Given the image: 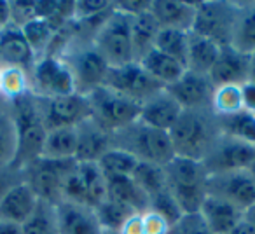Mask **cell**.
Here are the masks:
<instances>
[{
  "mask_svg": "<svg viewBox=\"0 0 255 234\" xmlns=\"http://www.w3.org/2000/svg\"><path fill=\"white\" fill-rule=\"evenodd\" d=\"M168 135L173 143L175 156L203 161L222 133L212 109H192L182 110Z\"/></svg>",
  "mask_w": 255,
  "mask_h": 234,
  "instance_id": "obj_1",
  "label": "cell"
},
{
  "mask_svg": "<svg viewBox=\"0 0 255 234\" xmlns=\"http://www.w3.org/2000/svg\"><path fill=\"white\" fill-rule=\"evenodd\" d=\"M114 149L124 150L138 163L164 166L175 157L173 143L168 131H161L152 126L136 121L119 131L112 133Z\"/></svg>",
  "mask_w": 255,
  "mask_h": 234,
  "instance_id": "obj_2",
  "label": "cell"
},
{
  "mask_svg": "<svg viewBox=\"0 0 255 234\" xmlns=\"http://www.w3.org/2000/svg\"><path fill=\"white\" fill-rule=\"evenodd\" d=\"M166 189L182 213H198L206 198V178L208 171L201 161L175 156L163 166Z\"/></svg>",
  "mask_w": 255,
  "mask_h": 234,
  "instance_id": "obj_3",
  "label": "cell"
},
{
  "mask_svg": "<svg viewBox=\"0 0 255 234\" xmlns=\"http://www.w3.org/2000/svg\"><path fill=\"white\" fill-rule=\"evenodd\" d=\"M11 114L16 126V138H18L14 164L19 168H25L26 164L35 161L42 154L47 128L42 121V116H40L37 96L32 93L12 102Z\"/></svg>",
  "mask_w": 255,
  "mask_h": 234,
  "instance_id": "obj_4",
  "label": "cell"
},
{
  "mask_svg": "<svg viewBox=\"0 0 255 234\" xmlns=\"http://www.w3.org/2000/svg\"><path fill=\"white\" fill-rule=\"evenodd\" d=\"M58 56L70 68L77 93L88 96L93 89L103 86L110 67L98 53L93 40L77 39L74 32L70 42L63 47V51Z\"/></svg>",
  "mask_w": 255,
  "mask_h": 234,
  "instance_id": "obj_5",
  "label": "cell"
},
{
  "mask_svg": "<svg viewBox=\"0 0 255 234\" xmlns=\"http://www.w3.org/2000/svg\"><path fill=\"white\" fill-rule=\"evenodd\" d=\"M88 100L91 107V119L110 133H116L138 121L142 103L107 86L93 89L88 95Z\"/></svg>",
  "mask_w": 255,
  "mask_h": 234,
  "instance_id": "obj_6",
  "label": "cell"
},
{
  "mask_svg": "<svg viewBox=\"0 0 255 234\" xmlns=\"http://www.w3.org/2000/svg\"><path fill=\"white\" fill-rule=\"evenodd\" d=\"M93 44L109 63V67H121L136 61L131 40V16L114 11L96 32Z\"/></svg>",
  "mask_w": 255,
  "mask_h": 234,
  "instance_id": "obj_7",
  "label": "cell"
},
{
  "mask_svg": "<svg viewBox=\"0 0 255 234\" xmlns=\"http://www.w3.org/2000/svg\"><path fill=\"white\" fill-rule=\"evenodd\" d=\"M196 16L192 33L210 39L219 46H227L233 40L238 2L229 0H201L194 2Z\"/></svg>",
  "mask_w": 255,
  "mask_h": 234,
  "instance_id": "obj_8",
  "label": "cell"
},
{
  "mask_svg": "<svg viewBox=\"0 0 255 234\" xmlns=\"http://www.w3.org/2000/svg\"><path fill=\"white\" fill-rule=\"evenodd\" d=\"M75 164H77L75 159L60 161L40 156L23 168V178H25V184L35 192V196L40 201L56 205L61 201L65 178L74 170Z\"/></svg>",
  "mask_w": 255,
  "mask_h": 234,
  "instance_id": "obj_9",
  "label": "cell"
},
{
  "mask_svg": "<svg viewBox=\"0 0 255 234\" xmlns=\"http://www.w3.org/2000/svg\"><path fill=\"white\" fill-rule=\"evenodd\" d=\"M30 88L32 95L39 98H54L77 93L70 68L56 54H42L37 58L30 70Z\"/></svg>",
  "mask_w": 255,
  "mask_h": 234,
  "instance_id": "obj_10",
  "label": "cell"
},
{
  "mask_svg": "<svg viewBox=\"0 0 255 234\" xmlns=\"http://www.w3.org/2000/svg\"><path fill=\"white\" fill-rule=\"evenodd\" d=\"M40 116L47 129L54 128H75L91 117V107L86 95L72 93V95L54 96V98H39Z\"/></svg>",
  "mask_w": 255,
  "mask_h": 234,
  "instance_id": "obj_11",
  "label": "cell"
},
{
  "mask_svg": "<svg viewBox=\"0 0 255 234\" xmlns=\"http://www.w3.org/2000/svg\"><path fill=\"white\" fill-rule=\"evenodd\" d=\"M206 196H213L247 212L255 205V182L247 170L212 173L206 178Z\"/></svg>",
  "mask_w": 255,
  "mask_h": 234,
  "instance_id": "obj_12",
  "label": "cell"
},
{
  "mask_svg": "<svg viewBox=\"0 0 255 234\" xmlns=\"http://www.w3.org/2000/svg\"><path fill=\"white\" fill-rule=\"evenodd\" d=\"M103 86L128 96V98L135 100L138 103H143L154 96L157 91L163 89L159 82H156L138 61L133 63L121 65V67H110L107 72V77Z\"/></svg>",
  "mask_w": 255,
  "mask_h": 234,
  "instance_id": "obj_13",
  "label": "cell"
},
{
  "mask_svg": "<svg viewBox=\"0 0 255 234\" xmlns=\"http://www.w3.org/2000/svg\"><path fill=\"white\" fill-rule=\"evenodd\" d=\"M255 161V145L245 143L241 140L220 135L210 152L201 161L208 175L224 173V171L247 170Z\"/></svg>",
  "mask_w": 255,
  "mask_h": 234,
  "instance_id": "obj_14",
  "label": "cell"
},
{
  "mask_svg": "<svg viewBox=\"0 0 255 234\" xmlns=\"http://www.w3.org/2000/svg\"><path fill=\"white\" fill-rule=\"evenodd\" d=\"M252 54L241 53L234 46H220L219 56L208 77L215 88L219 86H243L250 81Z\"/></svg>",
  "mask_w": 255,
  "mask_h": 234,
  "instance_id": "obj_15",
  "label": "cell"
},
{
  "mask_svg": "<svg viewBox=\"0 0 255 234\" xmlns=\"http://www.w3.org/2000/svg\"><path fill=\"white\" fill-rule=\"evenodd\" d=\"M175 100L182 110L192 109H212V98L215 86L210 81L208 75L196 74V72L185 70L178 81L171 86L164 88Z\"/></svg>",
  "mask_w": 255,
  "mask_h": 234,
  "instance_id": "obj_16",
  "label": "cell"
},
{
  "mask_svg": "<svg viewBox=\"0 0 255 234\" xmlns=\"http://www.w3.org/2000/svg\"><path fill=\"white\" fill-rule=\"evenodd\" d=\"M56 217L60 234H103V227L91 206L61 199L56 203Z\"/></svg>",
  "mask_w": 255,
  "mask_h": 234,
  "instance_id": "obj_17",
  "label": "cell"
},
{
  "mask_svg": "<svg viewBox=\"0 0 255 234\" xmlns=\"http://www.w3.org/2000/svg\"><path fill=\"white\" fill-rule=\"evenodd\" d=\"M77 131V163H98L110 149H112V133L95 122L89 117L88 121L75 126Z\"/></svg>",
  "mask_w": 255,
  "mask_h": 234,
  "instance_id": "obj_18",
  "label": "cell"
},
{
  "mask_svg": "<svg viewBox=\"0 0 255 234\" xmlns=\"http://www.w3.org/2000/svg\"><path fill=\"white\" fill-rule=\"evenodd\" d=\"M180 114L182 107L163 88L161 91H157L156 95L142 103L138 121L156 129H161V131H170L177 122V119L180 117Z\"/></svg>",
  "mask_w": 255,
  "mask_h": 234,
  "instance_id": "obj_19",
  "label": "cell"
},
{
  "mask_svg": "<svg viewBox=\"0 0 255 234\" xmlns=\"http://www.w3.org/2000/svg\"><path fill=\"white\" fill-rule=\"evenodd\" d=\"M35 60V51L32 49L25 33L18 25L12 23L0 32V65L19 67L30 74Z\"/></svg>",
  "mask_w": 255,
  "mask_h": 234,
  "instance_id": "obj_20",
  "label": "cell"
},
{
  "mask_svg": "<svg viewBox=\"0 0 255 234\" xmlns=\"http://www.w3.org/2000/svg\"><path fill=\"white\" fill-rule=\"evenodd\" d=\"M150 14L157 21L159 28H173L191 32L194 23V2L184 0H150Z\"/></svg>",
  "mask_w": 255,
  "mask_h": 234,
  "instance_id": "obj_21",
  "label": "cell"
},
{
  "mask_svg": "<svg viewBox=\"0 0 255 234\" xmlns=\"http://www.w3.org/2000/svg\"><path fill=\"white\" fill-rule=\"evenodd\" d=\"M199 215L212 234H231L245 219V213L236 206L213 196H206L199 208Z\"/></svg>",
  "mask_w": 255,
  "mask_h": 234,
  "instance_id": "obj_22",
  "label": "cell"
},
{
  "mask_svg": "<svg viewBox=\"0 0 255 234\" xmlns=\"http://www.w3.org/2000/svg\"><path fill=\"white\" fill-rule=\"evenodd\" d=\"M37 203L39 198L35 196V192L25 182H21L0 198V220L21 226L32 215Z\"/></svg>",
  "mask_w": 255,
  "mask_h": 234,
  "instance_id": "obj_23",
  "label": "cell"
},
{
  "mask_svg": "<svg viewBox=\"0 0 255 234\" xmlns=\"http://www.w3.org/2000/svg\"><path fill=\"white\" fill-rule=\"evenodd\" d=\"M138 63L142 65V68L154 79L156 82H159L163 88L171 86L175 81L182 77V74L185 72V67L182 63H178L177 60H173L168 54L161 53L157 49H150L147 54H143L138 60Z\"/></svg>",
  "mask_w": 255,
  "mask_h": 234,
  "instance_id": "obj_24",
  "label": "cell"
},
{
  "mask_svg": "<svg viewBox=\"0 0 255 234\" xmlns=\"http://www.w3.org/2000/svg\"><path fill=\"white\" fill-rule=\"evenodd\" d=\"M107 198L131 208L135 213H143L149 210V198L131 177L107 178Z\"/></svg>",
  "mask_w": 255,
  "mask_h": 234,
  "instance_id": "obj_25",
  "label": "cell"
},
{
  "mask_svg": "<svg viewBox=\"0 0 255 234\" xmlns=\"http://www.w3.org/2000/svg\"><path fill=\"white\" fill-rule=\"evenodd\" d=\"M231 46L240 49L241 53L255 54V0L238 2Z\"/></svg>",
  "mask_w": 255,
  "mask_h": 234,
  "instance_id": "obj_26",
  "label": "cell"
},
{
  "mask_svg": "<svg viewBox=\"0 0 255 234\" xmlns=\"http://www.w3.org/2000/svg\"><path fill=\"white\" fill-rule=\"evenodd\" d=\"M220 46L205 39L196 33H189V47H187V61H185V70L196 72V74L208 75L219 56Z\"/></svg>",
  "mask_w": 255,
  "mask_h": 234,
  "instance_id": "obj_27",
  "label": "cell"
},
{
  "mask_svg": "<svg viewBox=\"0 0 255 234\" xmlns=\"http://www.w3.org/2000/svg\"><path fill=\"white\" fill-rule=\"evenodd\" d=\"M77 150V131L75 128H54L47 129L42 147V157L47 159H75Z\"/></svg>",
  "mask_w": 255,
  "mask_h": 234,
  "instance_id": "obj_28",
  "label": "cell"
},
{
  "mask_svg": "<svg viewBox=\"0 0 255 234\" xmlns=\"http://www.w3.org/2000/svg\"><path fill=\"white\" fill-rule=\"evenodd\" d=\"M77 173L84 189L86 205L96 208L107 199V178L96 163H77Z\"/></svg>",
  "mask_w": 255,
  "mask_h": 234,
  "instance_id": "obj_29",
  "label": "cell"
},
{
  "mask_svg": "<svg viewBox=\"0 0 255 234\" xmlns=\"http://www.w3.org/2000/svg\"><path fill=\"white\" fill-rule=\"evenodd\" d=\"M220 133L231 138L241 140L245 143L255 145V114L250 110H240L231 116L217 117Z\"/></svg>",
  "mask_w": 255,
  "mask_h": 234,
  "instance_id": "obj_30",
  "label": "cell"
},
{
  "mask_svg": "<svg viewBox=\"0 0 255 234\" xmlns=\"http://www.w3.org/2000/svg\"><path fill=\"white\" fill-rule=\"evenodd\" d=\"M157 32H159V25L150 14V11L142 12L138 16L131 18V40H133V49H135L136 61L147 54L150 49H154V42H156Z\"/></svg>",
  "mask_w": 255,
  "mask_h": 234,
  "instance_id": "obj_31",
  "label": "cell"
},
{
  "mask_svg": "<svg viewBox=\"0 0 255 234\" xmlns=\"http://www.w3.org/2000/svg\"><path fill=\"white\" fill-rule=\"evenodd\" d=\"M28 93H32L28 72L12 65H0V96L5 102L12 103Z\"/></svg>",
  "mask_w": 255,
  "mask_h": 234,
  "instance_id": "obj_32",
  "label": "cell"
},
{
  "mask_svg": "<svg viewBox=\"0 0 255 234\" xmlns=\"http://www.w3.org/2000/svg\"><path fill=\"white\" fill-rule=\"evenodd\" d=\"M21 234H60L56 205L39 199L32 215L21 224Z\"/></svg>",
  "mask_w": 255,
  "mask_h": 234,
  "instance_id": "obj_33",
  "label": "cell"
},
{
  "mask_svg": "<svg viewBox=\"0 0 255 234\" xmlns=\"http://www.w3.org/2000/svg\"><path fill=\"white\" fill-rule=\"evenodd\" d=\"M189 33L184 30H173V28H159L154 42V49L168 54L178 63L185 67L187 61V47H189Z\"/></svg>",
  "mask_w": 255,
  "mask_h": 234,
  "instance_id": "obj_34",
  "label": "cell"
},
{
  "mask_svg": "<svg viewBox=\"0 0 255 234\" xmlns=\"http://www.w3.org/2000/svg\"><path fill=\"white\" fill-rule=\"evenodd\" d=\"M18 138H16V126L11 114V105L0 112V168L14 164Z\"/></svg>",
  "mask_w": 255,
  "mask_h": 234,
  "instance_id": "obj_35",
  "label": "cell"
},
{
  "mask_svg": "<svg viewBox=\"0 0 255 234\" xmlns=\"http://www.w3.org/2000/svg\"><path fill=\"white\" fill-rule=\"evenodd\" d=\"M131 178L136 182V185L145 192L149 199L166 189L164 170H163V166H157V164L138 163L135 171H133Z\"/></svg>",
  "mask_w": 255,
  "mask_h": 234,
  "instance_id": "obj_36",
  "label": "cell"
},
{
  "mask_svg": "<svg viewBox=\"0 0 255 234\" xmlns=\"http://www.w3.org/2000/svg\"><path fill=\"white\" fill-rule=\"evenodd\" d=\"M96 164L100 166L102 173L105 175V178L131 177L136 164H138V161L129 156V154H126L124 150L114 149L112 147Z\"/></svg>",
  "mask_w": 255,
  "mask_h": 234,
  "instance_id": "obj_37",
  "label": "cell"
},
{
  "mask_svg": "<svg viewBox=\"0 0 255 234\" xmlns=\"http://www.w3.org/2000/svg\"><path fill=\"white\" fill-rule=\"evenodd\" d=\"M25 33L26 40L32 46V49L35 51L37 58L46 54L51 47V42H53L54 35H56V30L46 21V19L35 18L32 21L25 23L23 26H19Z\"/></svg>",
  "mask_w": 255,
  "mask_h": 234,
  "instance_id": "obj_38",
  "label": "cell"
},
{
  "mask_svg": "<svg viewBox=\"0 0 255 234\" xmlns=\"http://www.w3.org/2000/svg\"><path fill=\"white\" fill-rule=\"evenodd\" d=\"M243 93L241 86H219L213 91L212 112L217 117L231 116L243 110Z\"/></svg>",
  "mask_w": 255,
  "mask_h": 234,
  "instance_id": "obj_39",
  "label": "cell"
},
{
  "mask_svg": "<svg viewBox=\"0 0 255 234\" xmlns=\"http://www.w3.org/2000/svg\"><path fill=\"white\" fill-rule=\"evenodd\" d=\"M95 212L103 231H114V233H119L123 224L135 213L131 208H128V206L121 205V203L114 201L110 198H107L102 205L96 206Z\"/></svg>",
  "mask_w": 255,
  "mask_h": 234,
  "instance_id": "obj_40",
  "label": "cell"
},
{
  "mask_svg": "<svg viewBox=\"0 0 255 234\" xmlns=\"http://www.w3.org/2000/svg\"><path fill=\"white\" fill-rule=\"evenodd\" d=\"M116 2L110 0H77L74 7V19L84 21V19H95L109 16L114 11Z\"/></svg>",
  "mask_w": 255,
  "mask_h": 234,
  "instance_id": "obj_41",
  "label": "cell"
},
{
  "mask_svg": "<svg viewBox=\"0 0 255 234\" xmlns=\"http://www.w3.org/2000/svg\"><path fill=\"white\" fill-rule=\"evenodd\" d=\"M149 210L156 212L157 215H161L163 219L168 220L170 226H173L184 213H182L180 206L177 205V201L173 199V196L168 192V189H164L163 192L156 194L154 198L149 199Z\"/></svg>",
  "mask_w": 255,
  "mask_h": 234,
  "instance_id": "obj_42",
  "label": "cell"
},
{
  "mask_svg": "<svg viewBox=\"0 0 255 234\" xmlns=\"http://www.w3.org/2000/svg\"><path fill=\"white\" fill-rule=\"evenodd\" d=\"M168 234H212L203 217L198 213H184L173 226L170 227Z\"/></svg>",
  "mask_w": 255,
  "mask_h": 234,
  "instance_id": "obj_43",
  "label": "cell"
},
{
  "mask_svg": "<svg viewBox=\"0 0 255 234\" xmlns=\"http://www.w3.org/2000/svg\"><path fill=\"white\" fill-rule=\"evenodd\" d=\"M25 182L23 178V168L11 164V166L0 168V198L5 194V192L11 191L14 185Z\"/></svg>",
  "mask_w": 255,
  "mask_h": 234,
  "instance_id": "obj_44",
  "label": "cell"
},
{
  "mask_svg": "<svg viewBox=\"0 0 255 234\" xmlns=\"http://www.w3.org/2000/svg\"><path fill=\"white\" fill-rule=\"evenodd\" d=\"M142 222H143V233L145 234H168L171 227L166 219L157 215L156 212H150V210L142 213Z\"/></svg>",
  "mask_w": 255,
  "mask_h": 234,
  "instance_id": "obj_45",
  "label": "cell"
},
{
  "mask_svg": "<svg viewBox=\"0 0 255 234\" xmlns=\"http://www.w3.org/2000/svg\"><path fill=\"white\" fill-rule=\"evenodd\" d=\"M116 9L128 16H138L142 12H147L150 9V0H119L116 2Z\"/></svg>",
  "mask_w": 255,
  "mask_h": 234,
  "instance_id": "obj_46",
  "label": "cell"
},
{
  "mask_svg": "<svg viewBox=\"0 0 255 234\" xmlns=\"http://www.w3.org/2000/svg\"><path fill=\"white\" fill-rule=\"evenodd\" d=\"M119 234H145L143 233V222H142V213H133L123 227L119 229Z\"/></svg>",
  "mask_w": 255,
  "mask_h": 234,
  "instance_id": "obj_47",
  "label": "cell"
},
{
  "mask_svg": "<svg viewBox=\"0 0 255 234\" xmlns=\"http://www.w3.org/2000/svg\"><path fill=\"white\" fill-rule=\"evenodd\" d=\"M241 93H243L245 110H250V112L255 114V84L248 81L247 84L241 86Z\"/></svg>",
  "mask_w": 255,
  "mask_h": 234,
  "instance_id": "obj_48",
  "label": "cell"
},
{
  "mask_svg": "<svg viewBox=\"0 0 255 234\" xmlns=\"http://www.w3.org/2000/svg\"><path fill=\"white\" fill-rule=\"evenodd\" d=\"M12 25V5L11 0H0V32Z\"/></svg>",
  "mask_w": 255,
  "mask_h": 234,
  "instance_id": "obj_49",
  "label": "cell"
},
{
  "mask_svg": "<svg viewBox=\"0 0 255 234\" xmlns=\"http://www.w3.org/2000/svg\"><path fill=\"white\" fill-rule=\"evenodd\" d=\"M0 234H21V226L0 220Z\"/></svg>",
  "mask_w": 255,
  "mask_h": 234,
  "instance_id": "obj_50",
  "label": "cell"
},
{
  "mask_svg": "<svg viewBox=\"0 0 255 234\" xmlns=\"http://www.w3.org/2000/svg\"><path fill=\"white\" fill-rule=\"evenodd\" d=\"M245 222H248L255 229V205L252 206L250 210H247V212H245Z\"/></svg>",
  "mask_w": 255,
  "mask_h": 234,
  "instance_id": "obj_51",
  "label": "cell"
},
{
  "mask_svg": "<svg viewBox=\"0 0 255 234\" xmlns=\"http://www.w3.org/2000/svg\"><path fill=\"white\" fill-rule=\"evenodd\" d=\"M250 82L255 84V54H252V68H250Z\"/></svg>",
  "mask_w": 255,
  "mask_h": 234,
  "instance_id": "obj_52",
  "label": "cell"
},
{
  "mask_svg": "<svg viewBox=\"0 0 255 234\" xmlns=\"http://www.w3.org/2000/svg\"><path fill=\"white\" fill-rule=\"evenodd\" d=\"M247 171H248V173H250V177L254 178V182H255V161L250 164V166L247 168Z\"/></svg>",
  "mask_w": 255,
  "mask_h": 234,
  "instance_id": "obj_53",
  "label": "cell"
},
{
  "mask_svg": "<svg viewBox=\"0 0 255 234\" xmlns=\"http://www.w3.org/2000/svg\"><path fill=\"white\" fill-rule=\"evenodd\" d=\"M9 105H11V103H7L4 98H0V112H2V110H4V109H7Z\"/></svg>",
  "mask_w": 255,
  "mask_h": 234,
  "instance_id": "obj_54",
  "label": "cell"
},
{
  "mask_svg": "<svg viewBox=\"0 0 255 234\" xmlns=\"http://www.w3.org/2000/svg\"><path fill=\"white\" fill-rule=\"evenodd\" d=\"M0 98H2V96H0Z\"/></svg>",
  "mask_w": 255,
  "mask_h": 234,
  "instance_id": "obj_55",
  "label": "cell"
}]
</instances>
